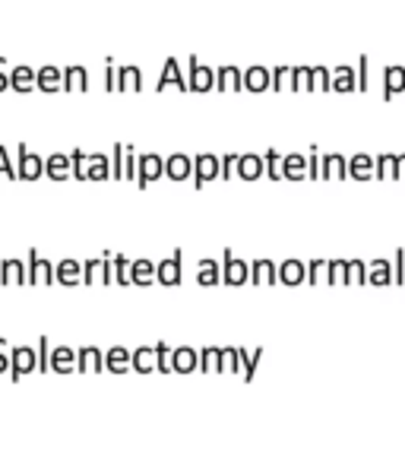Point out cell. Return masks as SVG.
<instances>
[{
	"label": "cell",
	"instance_id": "1",
	"mask_svg": "<svg viewBox=\"0 0 405 456\" xmlns=\"http://www.w3.org/2000/svg\"><path fill=\"white\" fill-rule=\"evenodd\" d=\"M165 175V159L150 152V156H140L136 162V187H150V181L162 178Z\"/></svg>",
	"mask_w": 405,
	"mask_h": 456
},
{
	"label": "cell",
	"instance_id": "2",
	"mask_svg": "<svg viewBox=\"0 0 405 456\" xmlns=\"http://www.w3.org/2000/svg\"><path fill=\"white\" fill-rule=\"evenodd\" d=\"M38 282H48V285L57 282V270L38 250H28V285H38Z\"/></svg>",
	"mask_w": 405,
	"mask_h": 456
},
{
	"label": "cell",
	"instance_id": "3",
	"mask_svg": "<svg viewBox=\"0 0 405 456\" xmlns=\"http://www.w3.org/2000/svg\"><path fill=\"white\" fill-rule=\"evenodd\" d=\"M168 86H178L181 93H190V83H187V79L181 77L178 57H168V61H165L162 79H158V83H156V89H158V93H162V89H168Z\"/></svg>",
	"mask_w": 405,
	"mask_h": 456
},
{
	"label": "cell",
	"instance_id": "4",
	"mask_svg": "<svg viewBox=\"0 0 405 456\" xmlns=\"http://www.w3.org/2000/svg\"><path fill=\"white\" fill-rule=\"evenodd\" d=\"M42 168H45V162H42V156H36V152H28L26 150V142L20 146V178L22 181H38L42 178Z\"/></svg>",
	"mask_w": 405,
	"mask_h": 456
},
{
	"label": "cell",
	"instance_id": "5",
	"mask_svg": "<svg viewBox=\"0 0 405 456\" xmlns=\"http://www.w3.org/2000/svg\"><path fill=\"white\" fill-rule=\"evenodd\" d=\"M190 168H193V159L184 156V152H174V156L165 159V178H171V181L190 178Z\"/></svg>",
	"mask_w": 405,
	"mask_h": 456
},
{
	"label": "cell",
	"instance_id": "6",
	"mask_svg": "<svg viewBox=\"0 0 405 456\" xmlns=\"http://www.w3.org/2000/svg\"><path fill=\"white\" fill-rule=\"evenodd\" d=\"M156 282H162V285L181 282V250H174L168 260H162V264L156 266Z\"/></svg>",
	"mask_w": 405,
	"mask_h": 456
},
{
	"label": "cell",
	"instance_id": "7",
	"mask_svg": "<svg viewBox=\"0 0 405 456\" xmlns=\"http://www.w3.org/2000/svg\"><path fill=\"white\" fill-rule=\"evenodd\" d=\"M222 282H228V285H241V282H247V264H241V260H235V254H231V250H225V266H222Z\"/></svg>",
	"mask_w": 405,
	"mask_h": 456
},
{
	"label": "cell",
	"instance_id": "8",
	"mask_svg": "<svg viewBox=\"0 0 405 456\" xmlns=\"http://www.w3.org/2000/svg\"><path fill=\"white\" fill-rule=\"evenodd\" d=\"M193 171H197V178H193V184L197 187H203V181H213V178H219V159L215 156H197L193 159Z\"/></svg>",
	"mask_w": 405,
	"mask_h": 456
},
{
	"label": "cell",
	"instance_id": "9",
	"mask_svg": "<svg viewBox=\"0 0 405 456\" xmlns=\"http://www.w3.org/2000/svg\"><path fill=\"white\" fill-rule=\"evenodd\" d=\"M215 73L209 70V67H199V61L197 57H190V79H187V83H190V89L193 93H203V89H213L215 86Z\"/></svg>",
	"mask_w": 405,
	"mask_h": 456
},
{
	"label": "cell",
	"instance_id": "10",
	"mask_svg": "<svg viewBox=\"0 0 405 456\" xmlns=\"http://www.w3.org/2000/svg\"><path fill=\"white\" fill-rule=\"evenodd\" d=\"M38 368V355L32 349H13V374L10 378L13 380H22L28 374V370Z\"/></svg>",
	"mask_w": 405,
	"mask_h": 456
},
{
	"label": "cell",
	"instance_id": "11",
	"mask_svg": "<svg viewBox=\"0 0 405 456\" xmlns=\"http://www.w3.org/2000/svg\"><path fill=\"white\" fill-rule=\"evenodd\" d=\"M101 368H105V355H101L99 349L83 346V349L77 352V370L79 374H89V370H101Z\"/></svg>",
	"mask_w": 405,
	"mask_h": 456
},
{
	"label": "cell",
	"instance_id": "12",
	"mask_svg": "<svg viewBox=\"0 0 405 456\" xmlns=\"http://www.w3.org/2000/svg\"><path fill=\"white\" fill-rule=\"evenodd\" d=\"M105 368L114 370V374H124L127 368H134V352H127L124 346H114V349L105 352Z\"/></svg>",
	"mask_w": 405,
	"mask_h": 456
},
{
	"label": "cell",
	"instance_id": "13",
	"mask_svg": "<svg viewBox=\"0 0 405 456\" xmlns=\"http://www.w3.org/2000/svg\"><path fill=\"white\" fill-rule=\"evenodd\" d=\"M199 364V355L190 349V346H181V349L171 352V370H178V374H187Z\"/></svg>",
	"mask_w": 405,
	"mask_h": 456
},
{
	"label": "cell",
	"instance_id": "14",
	"mask_svg": "<svg viewBox=\"0 0 405 456\" xmlns=\"http://www.w3.org/2000/svg\"><path fill=\"white\" fill-rule=\"evenodd\" d=\"M0 282L4 285H13V282H28V273L26 266L20 264V260H4V266H0Z\"/></svg>",
	"mask_w": 405,
	"mask_h": 456
},
{
	"label": "cell",
	"instance_id": "15",
	"mask_svg": "<svg viewBox=\"0 0 405 456\" xmlns=\"http://www.w3.org/2000/svg\"><path fill=\"white\" fill-rule=\"evenodd\" d=\"M10 83H13L16 93H28L32 86H38V73L32 70V67H16V70L10 73Z\"/></svg>",
	"mask_w": 405,
	"mask_h": 456
},
{
	"label": "cell",
	"instance_id": "16",
	"mask_svg": "<svg viewBox=\"0 0 405 456\" xmlns=\"http://www.w3.org/2000/svg\"><path fill=\"white\" fill-rule=\"evenodd\" d=\"M61 86H64V70H57V67H42V70H38V89L54 93Z\"/></svg>",
	"mask_w": 405,
	"mask_h": 456
},
{
	"label": "cell",
	"instance_id": "17",
	"mask_svg": "<svg viewBox=\"0 0 405 456\" xmlns=\"http://www.w3.org/2000/svg\"><path fill=\"white\" fill-rule=\"evenodd\" d=\"M152 276H156L152 260H136V264H130V282L134 285H152Z\"/></svg>",
	"mask_w": 405,
	"mask_h": 456
},
{
	"label": "cell",
	"instance_id": "18",
	"mask_svg": "<svg viewBox=\"0 0 405 456\" xmlns=\"http://www.w3.org/2000/svg\"><path fill=\"white\" fill-rule=\"evenodd\" d=\"M152 368H158L156 349H150V346H142V349H136V352H134V370H140V374H150Z\"/></svg>",
	"mask_w": 405,
	"mask_h": 456
},
{
	"label": "cell",
	"instance_id": "19",
	"mask_svg": "<svg viewBox=\"0 0 405 456\" xmlns=\"http://www.w3.org/2000/svg\"><path fill=\"white\" fill-rule=\"evenodd\" d=\"M79 276H83V266H79L77 260H73V256L57 266V282H61V285H77V282H83Z\"/></svg>",
	"mask_w": 405,
	"mask_h": 456
},
{
	"label": "cell",
	"instance_id": "20",
	"mask_svg": "<svg viewBox=\"0 0 405 456\" xmlns=\"http://www.w3.org/2000/svg\"><path fill=\"white\" fill-rule=\"evenodd\" d=\"M260 171H263V159L260 156H241L238 159V178H260Z\"/></svg>",
	"mask_w": 405,
	"mask_h": 456
},
{
	"label": "cell",
	"instance_id": "21",
	"mask_svg": "<svg viewBox=\"0 0 405 456\" xmlns=\"http://www.w3.org/2000/svg\"><path fill=\"white\" fill-rule=\"evenodd\" d=\"M77 368V355H73L70 349H54V355H51V370H57V374H67V370Z\"/></svg>",
	"mask_w": 405,
	"mask_h": 456
},
{
	"label": "cell",
	"instance_id": "22",
	"mask_svg": "<svg viewBox=\"0 0 405 456\" xmlns=\"http://www.w3.org/2000/svg\"><path fill=\"white\" fill-rule=\"evenodd\" d=\"M142 86V79H140V67H121V70H117V89H121V93H127V89H140Z\"/></svg>",
	"mask_w": 405,
	"mask_h": 456
},
{
	"label": "cell",
	"instance_id": "23",
	"mask_svg": "<svg viewBox=\"0 0 405 456\" xmlns=\"http://www.w3.org/2000/svg\"><path fill=\"white\" fill-rule=\"evenodd\" d=\"M215 77H219V79H215V86H219L222 93H225V89H241V86H244L241 70H235V67H222Z\"/></svg>",
	"mask_w": 405,
	"mask_h": 456
},
{
	"label": "cell",
	"instance_id": "24",
	"mask_svg": "<svg viewBox=\"0 0 405 456\" xmlns=\"http://www.w3.org/2000/svg\"><path fill=\"white\" fill-rule=\"evenodd\" d=\"M64 89L73 93V89H85V67H67L64 70Z\"/></svg>",
	"mask_w": 405,
	"mask_h": 456
},
{
	"label": "cell",
	"instance_id": "25",
	"mask_svg": "<svg viewBox=\"0 0 405 456\" xmlns=\"http://www.w3.org/2000/svg\"><path fill=\"white\" fill-rule=\"evenodd\" d=\"M279 279L288 285H298L301 279H304V266H301L298 260H288V264H282V270H279Z\"/></svg>",
	"mask_w": 405,
	"mask_h": 456
},
{
	"label": "cell",
	"instance_id": "26",
	"mask_svg": "<svg viewBox=\"0 0 405 456\" xmlns=\"http://www.w3.org/2000/svg\"><path fill=\"white\" fill-rule=\"evenodd\" d=\"M197 282L199 285H215V282H219V266H215V260H199Z\"/></svg>",
	"mask_w": 405,
	"mask_h": 456
},
{
	"label": "cell",
	"instance_id": "27",
	"mask_svg": "<svg viewBox=\"0 0 405 456\" xmlns=\"http://www.w3.org/2000/svg\"><path fill=\"white\" fill-rule=\"evenodd\" d=\"M266 83H270V79H266V70H263V67H250V70L244 73V86H247V89H254V93L266 89Z\"/></svg>",
	"mask_w": 405,
	"mask_h": 456
},
{
	"label": "cell",
	"instance_id": "28",
	"mask_svg": "<svg viewBox=\"0 0 405 456\" xmlns=\"http://www.w3.org/2000/svg\"><path fill=\"white\" fill-rule=\"evenodd\" d=\"M67 162H70V159H64V156H51L48 162H45V168H48V175L54 181H67L70 178V175H67Z\"/></svg>",
	"mask_w": 405,
	"mask_h": 456
},
{
	"label": "cell",
	"instance_id": "29",
	"mask_svg": "<svg viewBox=\"0 0 405 456\" xmlns=\"http://www.w3.org/2000/svg\"><path fill=\"white\" fill-rule=\"evenodd\" d=\"M254 282H276V266L270 260H256L254 264Z\"/></svg>",
	"mask_w": 405,
	"mask_h": 456
},
{
	"label": "cell",
	"instance_id": "30",
	"mask_svg": "<svg viewBox=\"0 0 405 456\" xmlns=\"http://www.w3.org/2000/svg\"><path fill=\"white\" fill-rule=\"evenodd\" d=\"M124 150H127L124 142H117V146L111 150V181L124 178Z\"/></svg>",
	"mask_w": 405,
	"mask_h": 456
},
{
	"label": "cell",
	"instance_id": "31",
	"mask_svg": "<svg viewBox=\"0 0 405 456\" xmlns=\"http://www.w3.org/2000/svg\"><path fill=\"white\" fill-rule=\"evenodd\" d=\"M101 266H105V254H101V256H95V260H89V264L83 266V285H93L95 279H99Z\"/></svg>",
	"mask_w": 405,
	"mask_h": 456
},
{
	"label": "cell",
	"instance_id": "32",
	"mask_svg": "<svg viewBox=\"0 0 405 456\" xmlns=\"http://www.w3.org/2000/svg\"><path fill=\"white\" fill-rule=\"evenodd\" d=\"M127 256H124V254H117V256H114V282H121V285H127L130 282V279H127Z\"/></svg>",
	"mask_w": 405,
	"mask_h": 456
},
{
	"label": "cell",
	"instance_id": "33",
	"mask_svg": "<svg viewBox=\"0 0 405 456\" xmlns=\"http://www.w3.org/2000/svg\"><path fill=\"white\" fill-rule=\"evenodd\" d=\"M405 73L399 70V67H393V70H386V99L393 95V89H402V83H405Z\"/></svg>",
	"mask_w": 405,
	"mask_h": 456
},
{
	"label": "cell",
	"instance_id": "34",
	"mask_svg": "<svg viewBox=\"0 0 405 456\" xmlns=\"http://www.w3.org/2000/svg\"><path fill=\"white\" fill-rule=\"evenodd\" d=\"M38 370H42V374H48V370H51V355H48V336H42V339H38Z\"/></svg>",
	"mask_w": 405,
	"mask_h": 456
},
{
	"label": "cell",
	"instance_id": "35",
	"mask_svg": "<svg viewBox=\"0 0 405 456\" xmlns=\"http://www.w3.org/2000/svg\"><path fill=\"white\" fill-rule=\"evenodd\" d=\"M156 355H158V370H162V374H168V370H171V352H168V346H165V342H158V346H156Z\"/></svg>",
	"mask_w": 405,
	"mask_h": 456
},
{
	"label": "cell",
	"instance_id": "36",
	"mask_svg": "<svg viewBox=\"0 0 405 456\" xmlns=\"http://www.w3.org/2000/svg\"><path fill=\"white\" fill-rule=\"evenodd\" d=\"M124 178H134L136 181V159H134V150H124Z\"/></svg>",
	"mask_w": 405,
	"mask_h": 456
},
{
	"label": "cell",
	"instance_id": "37",
	"mask_svg": "<svg viewBox=\"0 0 405 456\" xmlns=\"http://www.w3.org/2000/svg\"><path fill=\"white\" fill-rule=\"evenodd\" d=\"M301 168H304L301 156H288V159H285V178H295V175H301Z\"/></svg>",
	"mask_w": 405,
	"mask_h": 456
},
{
	"label": "cell",
	"instance_id": "38",
	"mask_svg": "<svg viewBox=\"0 0 405 456\" xmlns=\"http://www.w3.org/2000/svg\"><path fill=\"white\" fill-rule=\"evenodd\" d=\"M0 171H4L7 178H20V171H16L13 165H10V152L4 150V146H0Z\"/></svg>",
	"mask_w": 405,
	"mask_h": 456
},
{
	"label": "cell",
	"instance_id": "39",
	"mask_svg": "<svg viewBox=\"0 0 405 456\" xmlns=\"http://www.w3.org/2000/svg\"><path fill=\"white\" fill-rule=\"evenodd\" d=\"M266 171L270 178H279V152H266Z\"/></svg>",
	"mask_w": 405,
	"mask_h": 456
},
{
	"label": "cell",
	"instance_id": "40",
	"mask_svg": "<svg viewBox=\"0 0 405 456\" xmlns=\"http://www.w3.org/2000/svg\"><path fill=\"white\" fill-rule=\"evenodd\" d=\"M241 156H235V152H228L225 159H222V178H231V165L238 162Z\"/></svg>",
	"mask_w": 405,
	"mask_h": 456
},
{
	"label": "cell",
	"instance_id": "41",
	"mask_svg": "<svg viewBox=\"0 0 405 456\" xmlns=\"http://www.w3.org/2000/svg\"><path fill=\"white\" fill-rule=\"evenodd\" d=\"M336 86H339V89H349L352 86V70H345V67H342V70H336Z\"/></svg>",
	"mask_w": 405,
	"mask_h": 456
},
{
	"label": "cell",
	"instance_id": "42",
	"mask_svg": "<svg viewBox=\"0 0 405 456\" xmlns=\"http://www.w3.org/2000/svg\"><path fill=\"white\" fill-rule=\"evenodd\" d=\"M4 352H7V342L0 339V374L7 370V358H10V355H4Z\"/></svg>",
	"mask_w": 405,
	"mask_h": 456
}]
</instances>
